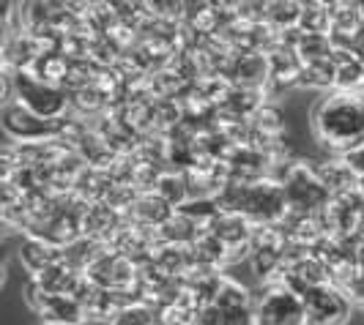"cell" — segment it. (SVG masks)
Segmentation results:
<instances>
[{
    "mask_svg": "<svg viewBox=\"0 0 364 325\" xmlns=\"http://www.w3.org/2000/svg\"><path fill=\"white\" fill-rule=\"evenodd\" d=\"M312 131L331 156H346L364 145V96L328 91L312 112Z\"/></svg>",
    "mask_w": 364,
    "mask_h": 325,
    "instance_id": "6da1fadb",
    "label": "cell"
},
{
    "mask_svg": "<svg viewBox=\"0 0 364 325\" xmlns=\"http://www.w3.org/2000/svg\"><path fill=\"white\" fill-rule=\"evenodd\" d=\"M219 208L236 211L247 216L255 227L279 224L288 214V199L282 192V183L277 178H257V181H230L219 192Z\"/></svg>",
    "mask_w": 364,
    "mask_h": 325,
    "instance_id": "7a4b0ae2",
    "label": "cell"
},
{
    "mask_svg": "<svg viewBox=\"0 0 364 325\" xmlns=\"http://www.w3.org/2000/svg\"><path fill=\"white\" fill-rule=\"evenodd\" d=\"M277 181L282 183V192L288 199V211L293 214H307V216H321V211L328 205L331 192L326 183L318 178L315 167L307 162H285Z\"/></svg>",
    "mask_w": 364,
    "mask_h": 325,
    "instance_id": "3957f363",
    "label": "cell"
},
{
    "mask_svg": "<svg viewBox=\"0 0 364 325\" xmlns=\"http://www.w3.org/2000/svg\"><path fill=\"white\" fill-rule=\"evenodd\" d=\"M255 325H307L304 295L288 287L279 276L269 279L255 298Z\"/></svg>",
    "mask_w": 364,
    "mask_h": 325,
    "instance_id": "277c9868",
    "label": "cell"
},
{
    "mask_svg": "<svg viewBox=\"0 0 364 325\" xmlns=\"http://www.w3.org/2000/svg\"><path fill=\"white\" fill-rule=\"evenodd\" d=\"M195 325H255V301L233 279H222L211 304L198 309Z\"/></svg>",
    "mask_w": 364,
    "mask_h": 325,
    "instance_id": "5b68a950",
    "label": "cell"
},
{
    "mask_svg": "<svg viewBox=\"0 0 364 325\" xmlns=\"http://www.w3.org/2000/svg\"><path fill=\"white\" fill-rule=\"evenodd\" d=\"M14 79V99L19 104L36 112L47 121H60L66 118V109H69V96L60 85H53L47 79H41L36 72L31 69H19L11 72Z\"/></svg>",
    "mask_w": 364,
    "mask_h": 325,
    "instance_id": "8992f818",
    "label": "cell"
},
{
    "mask_svg": "<svg viewBox=\"0 0 364 325\" xmlns=\"http://www.w3.org/2000/svg\"><path fill=\"white\" fill-rule=\"evenodd\" d=\"M25 301L33 307L41 323H69V325H82L85 317V309L80 307V301L74 295L66 292H50L38 285L36 279L28 282L25 287Z\"/></svg>",
    "mask_w": 364,
    "mask_h": 325,
    "instance_id": "52a82bcc",
    "label": "cell"
},
{
    "mask_svg": "<svg viewBox=\"0 0 364 325\" xmlns=\"http://www.w3.org/2000/svg\"><path fill=\"white\" fill-rule=\"evenodd\" d=\"M364 221V197L359 189L343 192V194H331L328 205L321 211V224L323 233L331 238H353L359 233Z\"/></svg>",
    "mask_w": 364,
    "mask_h": 325,
    "instance_id": "ba28073f",
    "label": "cell"
},
{
    "mask_svg": "<svg viewBox=\"0 0 364 325\" xmlns=\"http://www.w3.org/2000/svg\"><path fill=\"white\" fill-rule=\"evenodd\" d=\"M350 301L334 282L318 285L304 292L307 325H346L350 317Z\"/></svg>",
    "mask_w": 364,
    "mask_h": 325,
    "instance_id": "9c48e42d",
    "label": "cell"
},
{
    "mask_svg": "<svg viewBox=\"0 0 364 325\" xmlns=\"http://www.w3.org/2000/svg\"><path fill=\"white\" fill-rule=\"evenodd\" d=\"M3 128L19 143H44L58 137V121H47L36 112L19 104L17 99L3 104Z\"/></svg>",
    "mask_w": 364,
    "mask_h": 325,
    "instance_id": "30bf717a",
    "label": "cell"
},
{
    "mask_svg": "<svg viewBox=\"0 0 364 325\" xmlns=\"http://www.w3.org/2000/svg\"><path fill=\"white\" fill-rule=\"evenodd\" d=\"M173 214H176V208L167 205L156 192H140L137 199L124 211V216H127L129 224L146 227V230H159Z\"/></svg>",
    "mask_w": 364,
    "mask_h": 325,
    "instance_id": "8fae6325",
    "label": "cell"
},
{
    "mask_svg": "<svg viewBox=\"0 0 364 325\" xmlns=\"http://www.w3.org/2000/svg\"><path fill=\"white\" fill-rule=\"evenodd\" d=\"M60 260H63V249L50 243V241H44V238H38V235L25 233V238L19 241V263L31 276L44 273Z\"/></svg>",
    "mask_w": 364,
    "mask_h": 325,
    "instance_id": "7c38bea8",
    "label": "cell"
},
{
    "mask_svg": "<svg viewBox=\"0 0 364 325\" xmlns=\"http://www.w3.org/2000/svg\"><path fill=\"white\" fill-rule=\"evenodd\" d=\"M208 233L217 235L228 249H238V246H250L255 224L247 216L236 214V211H219L217 219L208 224Z\"/></svg>",
    "mask_w": 364,
    "mask_h": 325,
    "instance_id": "4fadbf2b",
    "label": "cell"
},
{
    "mask_svg": "<svg viewBox=\"0 0 364 325\" xmlns=\"http://www.w3.org/2000/svg\"><path fill=\"white\" fill-rule=\"evenodd\" d=\"M318 178L326 183V189L331 194H343V192H353L359 189V175L353 172V167L346 162V156H331L312 164Z\"/></svg>",
    "mask_w": 364,
    "mask_h": 325,
    "instance_id": "5bb4252c",
    "label": "cell"
},
{
    "mask_svg": "<svg viewBox=\"0 0 364 325\" xmlns=\"http://www.w3.org/2000/svg\"><path fill=\"white\" fill-rule=\"evenodd\" d=\"M301 0H272L269 3V14H266V25L274 28L277 33H288L296 31L301 22Z\"/></svg>",
    "mask_w": 364,
    "mask_h": 325,
    "instance_id": "9a60e30c",
    "label": "cell"
},
{
    "mask_svg": "<svg viewBox=\"0 0 364 325\" xmlns=\"http://www.w3.org/2000/svg\"><path fill=\"white\" fill-rule=\"evenodd\" d=\"M154 192H156L167 205H173V208L178 211L183 202L189 199L186 175H183L181 170H164L162 175H159V181H156V186H154Z\"/></svg>",
    "mask_w": 364,
    "mask_h": 325,
    "instance_id": "2e32d148",
    "label": "cell"
},
{
    "mask_svg": "<svg viewBox=\"0 0 364 325\" xmlns=\"http://www.w3.org/2000/svg\"><path fill=\"white\" fill-rule=\"evenodd\" d=\"M107 325H159V307L148 304V301H134V304H124Z\"/></svg>",
    "mask_w": 364,
    "mask_h": 325,
    "instance_id": "e0dca14e",
    "label": "cell"
},
{
    "mask_svg": "<svg viewBox=\"0 0 364 325\" xmlns=\"http://www.w3.org/2000/svg\"><path fill=\"white\" fill-rule=\"evenodd\" d=\"M269 3L272 0H238L236 19L238 22H247V25H266Z\"/></svg>",
    "mask_w": 364,
    "mask_h": 325,
    "instance_id": "ac0fdd59",
    "label": "cell"
},
{
    "mask_svg": "<svg viewBox=\"0 0 364 325\" xmlns=\"http://www.w3.org/2000/svg\"><path fill=\"white\" fill-rule=\"evenodd\" d=\"M353 307H364V271H353L343 285H337Z\"/></svg>",
    "mask_w": 364,
    "mask_h": 325,
    "instance_id": "d6986e66",
    "label": "cell"
},
{
    "mask_svg": "<svg viewBox=\"0 0 364 325\" xmlns=\"http://www.w3.org/2000/svg\"><path fill=\"white\" fill-rule=\"evenodd\" d=\"M321 3H323V6H328V9L334 11V9H340V6H348L350 0H321Z\"/></svg>",
    "mask_w": 364,
    "mask_h": 325,
    "instance_id": "ffe728a7",
    "label": "cell"
},
{
    "mask_svg": "<svg viewBox=\"0 0 364 325\" xmlns=\"http://www.w3.org/2000/svg\"><path fill=\"white\" fill-rule=\"evenodd\" d=\"M359 194H362V197H364V175H362V178H359Z\"/></svg>",
    "mask_w": 364,
    "mask_h": 325,
    "instance_id": "44dd1931",
    "label": "cell"
},
{
    "mask_svg": "<svg viewBox=\"0 0 364 325\" xmlns=\"http://www.w3.org/2000/svg\"><path fill=\"white\" fill-rule=\"evenodd\" d=\"M353 6H359V9H364V0H350Z\"/></svg>",
    "mask_w": 364,
    "mask_h": 325,
    "instance_id": "7402d4cb",
    "label": "cell"
},
{
    "mask_svg": "<svg viewBox=\"0 0 364 325\" xmlns=\"http://www.w3.org/2000/svg\"><path fill=\"white\" fill-rule=\"evenodd\" d=\"M74 3H82V6H88V3H96V0H74Z\"/></svg>",
    "mask_w": 364,
    "mask_h": 325,
    "instance_id": "603a6c76",
    "label": "cell"
},
{
    "mask_svg": "<svg viewBox=\"0 0 364 325\" xmlns=\"http://www.w3.org/2000/svg\"><path fill=\"white\" fill-rule=\"evenodd\" d=\"M41 325H69V323H41Z\"/></svg>",
    "mask_w": 364,
    "mask_h": 325,
    "instance_id": "cb8c5ba5",
    "label": "cell"
}]
</instances>
